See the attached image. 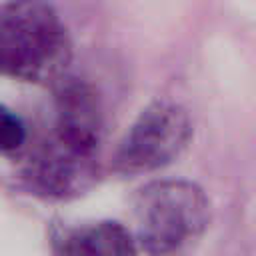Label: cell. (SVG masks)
Masks as SVG:
<instances>
[{
  "mask_svg": "<svg viewBox=\"0 0 256 256\" xmlns=\"http://www.w3.org/2000/svg\"><path fill=\"white\" fill-rule=\"evenodd\" d=\"M132 236L148 256H186L198 246L212 218L206 192L180 178L144 184L132 204Z\"/></svg>",
  "mask_w": 256,
  "mask_h": 256,
  "instance_id": "6da1fadb",
  "label": "cell"
},
{
  "mask_svg": "<svg viewBox=\"0 0 256 256\" xmlns=\"http://www.w3.org/2000/svg\"><path fill=\"white\" fill-rule=\"evenodd\" d=\"M72 46L66 26L44 0L0 4V76L24 82L62 80Z\"/></svg>",
  "mask_w": 256,
  "mask_h": 256,
  "instance_id": "7a4b0ae2",
  "label": "cell"
},
{
  "mask_svg": "<svg viewBox=\"0 0 256 256\" xmlns=\"http://www.w3.org/2000/svg\"><path fill=\"white\" fill-rule=\"evenodd\" d=\"M192 120L176 102L156 100L148 104L126 130L114 152V170L124 176L156 172L188 148Z\"/></svg>",
  "mask_w": 256,
  "mask_h": 256,
  "instance_id": "3957f363",
  "label": "cell"
},
{
  "mask_svg": "<svg viewBox=\"0 0 256 256\" xmlns=\"http://www.w3.org/2000/svg\"><path fill=\"white\" fill-rule=\"evenodd\" d=\"M22 178L28 190L40 198H78L98 180V156L78 152L46 134L28 154Z\"/></svg>",
  "mask_w": 256,
  "mask_h": 256,
  "instance_id": "277c9868",
  "label": "cell"
},
{
  "mask_svg": "<svg viewBox=\"0 0 256 256\" xmlns=\"http://www.w3.org/2000/svg\"><path fill=\"white\" fill-rule=\"evenodd\" d=\"M48 134L78 152L98 156L104 134V114L100 98L90 84L70 78L60 80Z\"/></svg>",
  "mask_w": 256,
  "mask_h": 256,
  "instance_id": "5b68a950",
  "label": "cell"
},
{
  "mask_svg": "<svg viewBox=\"0 0 256 256\" xmlns=\"http://www.w3.org/2000/svg\"><path fill=\"white\" fill-rule=\"evenodd\" d=\"M54 256H138V244L122 222L98 220L52 234Z\"/></svg>",
  "mask_w": 256,
  "mask_h": 256,
  "instance_id": "8992f818",
  "label": "cell"
},
{
  "mask_svg": "<svg viewBox=\"0 0 256 256\" xmlns=\"http://www.w3.org/2000/svg\"><path fill=\"white\" fill-rule=\"evenodd\" d=\"M28 140L24 120L8 106L0 104V154H16Z\"/></svg>",
  "mask_w": 256,
  "mask_h": 256,
  "instance_id": "52a82bcc",
  "label": "cell"
}]
</instances>
